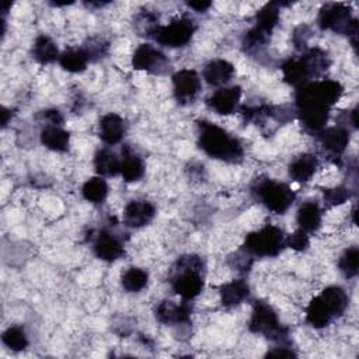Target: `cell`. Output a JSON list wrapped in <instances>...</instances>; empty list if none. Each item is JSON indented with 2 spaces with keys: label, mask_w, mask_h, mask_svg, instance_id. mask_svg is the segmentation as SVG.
<instances>
[{
  "label": "cell",
  "mask_w": 359,
  "mask_h": 359,
  "mask_svg": "<svg viewBox=\"0 0 359 359\" xmlns=\"http://www.w3.org/2000/svg\"><path fill=\"white\" fill-rule=\"evenodd\" d=\"M344 87L339 81L320 79L296 88V109L304 130L317 135L327 126L330 111L342 97Z\"/></svg>",
  "instance_id": "1"
},
{
  "label": "cell",
  "mask_w": 359,
  "mask_h": 359,
  "mask_svg": "<svg viewBox=\"0 0 359 359\" xmlns=\"http://www.w3.org/2000/svg\"><path fill=\"white\" fill-rule=\"evenodd\" d=\"M198 146L209 157L224 163H240L244 146L238 137L210 121H198Z\"/></svg>",
  "instance_id": "2"
},
{
  "label": "cell",
  "mask_w": 359,
  "mask_h": 359,
  "mask_svg": "<svg viewBox=\"0 0 359 359\" xmlns=\"http://www.w3.org/2000/svg\"><path fill=\"white\" fill-rule=\"evenodd\" d=\"M203 285V259L196 254L180 257L170 276L172 292L181 300L191 302L202 293Z\"/></svg>",
  "instance_id": "3"
},
{
  "label": "cell",
  "mask_w": 359,
  "mask_h": 359,
  "mask_svg": "<svg viewBox=\"0 0 359 359\" xmlns=\"http://www.w3.org/2000/svg\"><path fill=\"white\" fill-rule=\"evenodd\" d=\"M251 192L258 203L276 215L287 212L296 201V192L289 187V184L271 178L258 180Z\"/></svg>",
  "instance_id": "4"
},
{
  "label": "cell",
  "mask_w": 359,
  "mask_h": 359,
  "mask_svg": "<svg viewBox=\"0 0 359 359\" xmlns=\"http://www.w3.org/2000/svg\"><path fill=\"white\" fill-rule=\"evenodd\" d=\"M286 245L283 230L275 224H265L245 236L241 251L250 258L276 257Z\"/></svg>",
  "instance_id": "5"
},
{
  "label": "cell",
  "mask_w": 359,
  "mask_h": 359,
  "mask_svg": "<svg viewBox=\"0 0 359 359\" xmlns=\"http://www.w3.org/2000/svg\"><path fill=\"white\" fill-rule=\"evenodd\" d=\"M248 328L251 332L266 337L276 344H286L287 342V330L282 327L278 313L275 309L262 300L254 303Z\"/></svg>",
  "instance_id": "6"
},
{
  "label": "cell",
  "mask_w": 359,
  "mask_h": 359,
  "mask_svg": "<svg viewBox=\"0 0 359 359\" xmlns=\"http://www.w3.org/2000/svg\"><path fill=\"white\" fill-rule=\"evenodd\" d=\"M317 21L321 29H330L338 34H345L348 38H351L355 46L358 36V21L351 15V11L345 4H325L320 10Z\"/></svg>",
  "instance_id": "7"
},
{
  "label": "cell",
  "mask_w": 359,
  "mask_h": 359,
  "mask_svg": "<svg viewBox=\"0 0 359 359\" xmlns=\"http://www.w3.org/2000/svg\"><path fill=\"white\" fill-rule=\"evenodd\" d=\"M196 31V25L194 20L188 15H181L172 18L170 22L160 25L151 39H154L158 45L167 48H182L188 45Z\"/></svg>",
  "instance_id": "8"
},
{
  "label": "cell",
  "mask_w": 359,
  "mask_h": 359,
  "mask_svg": "<svg viewBox=\"0 0 359 359\" xmlns=\"http://www.w3.org/2000/svg\"><path fill=\"white\" fill-rule=\"evenodd\" d=\"M132 66L136 70H143L151 74H164L170 62L168 57L151 43H140L132 55Z\"/></svg>",
  "instance_id": "9"
},
{
  "label": "cell",
  "mask_w": 359,
  "mask_h": 359,
  "mask_svg": "<svg viewBox=\"0 0 359 359\" xmlns=\"http://www.w3.org/2000/svg\"><path fill=\"white\" fill-rule=\"evenodd\" d=\"M174 97L181 104L192 102L202 90V77L194 69H180L171 76Z\"/></svg>",
  "instance_id": "10"
},
{
  "label": "cell",
  "mask_w": 359,
  "mask_h": 359,
  "mask_svg": "<svg viewBox=\"0 0 359 359\" xmlns=\"http://www.w3.org/2000/svg\"><path fill=\"white\" fill-rule=\"evenodd\" d=\"M241 94L240 86L219 87L208 97L206 104L217 115H231L240 109Z\"/></svg>",
  "instance_id": "11"
},
{
  "label": "cell",
  "mask_w": 359,
  "mask_h": 359,
  "mask_svg": "<svg viewBox=\"0 0 359 359\" xmlns=\"http://www.w3.org/2000/svg\"><path fill=\"white\" fill-rule=\"evenodd\" d=\"M93 251L101 261L114 262L123 255L125 247L119 236L108 229H101L93 238Z\"/></svg>",
  "instance_id": "12"
},
{
  "label": "cell",
  "mask_w": 359,
  "mask_h": 359,
  "mask_svg": "<svg viewBox=\"0 0 359 359\" xmlns=\"http://www.w3.org/2000/svg\"><path fill=\"white\" fill-rule=\"evenodd\" d=\"M156 318L165 325H184L191 321L192 306L191 302L181 300L180 303L163 300L156 306Z\"/></svg>",
  "instance_id": "13"
},
{
  "label": "cell",
  "mask_w": 359,
  "mask_h": 359,
  "mask_svg": "<svg viewBox=\"0 0 359 359\" xmlns=\"http://www.w3.org/2000/svg\"><path fill=\"white\" fill-rule=\"evenodd\" d=\"M317 140L321 149L330 157H339L349 144V130L342 125L325 126L317 135Z\"/></svg>",
  "instance_id": "14"
},
{
  "label": "cell",
  "mask_w": 359,
  "mask_h": 359,
  "mask_svg": "<svg viewBox=\"0 0 359 359\" xmlns=\"http://www.w3.org/2000/svg\"><path fill=\"white\" fill-rule=\"evenodd\" d=\"M156 216V206L146 199L129 201L122 213V220L128 227L142 229L147 226Z\"/></svg>",
  "instance_id": "15"
},
{
  "label": "cell",
  "mask_w": 359,
  "mask_h": 359,
  "mask_svg": "<svg viewBox=\"0 0 359 359\" xmlns=\"http://www.w3.org/2000/svg\"><path fill=\"white\" fill-rule=\"evenodd\" d=\"M234 76V66L226 59H212L202 69V80L210 87H224Z\"/></svg>",
  "instance_id": "16"
},
{
  "label": "cell",
  "mask_w": 359,
  "mask_h": 359,
  "mask_svg": "<svg viewBox=\"0 0 359 359\" xmlns=\"http://www.w3.org/2000/svg\"><path fill=\"white\" fill-rule=\"evenodd\" d=\"M126 133V123L116 112H108L100 118L98 136L107 146H115L122 142Z\"/></svg>",
  "instance_id": "17"
},
{
  "label": "cell",
  "mask_w": 359,
  "mask_h": 359,
  "mask_svg": "<svg viewBox=\"0 0 359 359\" xmlns=\"http://www.w3.org/2000/svg\"><path fill=\"white\" fill-rule=\"evenodd\" d=\"M146 163L143 157L130 146H122L121 150V171L119 175L126 182H137L144 177Z\"/></svg>",
  "instance_id": "18"
},
{
  "label": "cell",
  "mask_w": 359,
  "mask_h": 359,
  "mask_svg": "<svg viewBox=\"0 0 359 359\" xmlns=\"http://www.w3.org/2000/svg\"><path fill=\"white\" fill-rule=\"evenodd\" d=\"M320 167L318 157L311 153H302L296 156L287 167V174L292 181L309 182L317 172Z\"/></svg>",
  "instance_id": "19"
},
{
  "label": "cell",
  "mask_w": 359,
  "mask_h": 359,
  "mask_svg": "<svg viewBox=\"0 0 359 359\" xmlns=\"http://www.w3.org/2000/svg\"><path fill=\"white\" fill-rule=\"evenodd\" d=\"M297 229L311 234L316 233L323 223V208L316 201H304L296 210Z\"/></svg>",
  "instance_id": "20"
},
{
  "label": "cell",
  "mask_w": 359,
  "mask_h": 359,
  "mask_svg": "<svg viewBox=\"0 0 359 359\" xmlns=\"http://www.w3.org/2000/svg\"><path fill=\"white\" fill-rule=\"evenodd\" d=\"M39 140L48 150L56 153H63L70 146V135L63 125H42Z\"/></svg>",
  "instance_id": "21"
},
{
  "label": "cell",
  "mask_w": 359,
  "mask_h": 359,
  "mask_svg": "<svg viewBox=\"0 0 359 359\" xmlns=\"http://www.w3.org/2000/svg\"><path fill=\"white\" fill-rule=\"evenodd\" d=\"M318 296L323 300V303L325 304V307L328 309V311L331 313L334 320L341 317L342 314H345V311L348 310V304H349L348 293L344 287H341L338 285H331V286L324 287L318 293Z\"/></svg>",
  "instance_id": "22"
},
{
  "label": "cell",
  "mask_w": 359,
  "mask_h": 359,
  "mask_svg": "<svg viewBox=\"0 0 359 359\" xmlns=\"http://www.w3.org/2000/svg\"><path fill=\"white\" fill-rule=\"evenodd\" d=\"M93 165L97 175L101 177H115L121 171V154L109 149V146L101 147L95 151L93 158Z\"/></svg>",
  "instance_id": "23"
},
{
  "label": "cell",
  "mask_w": 359,
  "mask_h": 359,
  "mask_svg": "<svg viewBox=\"0 0 359 359\" xmlns=\"http://www.w3.org/2000/svg\"><path fill=\"white\" fill-rule=\"evenodd\" d=\"M250 294V286L244 279H233L219 287L220 302L224 307L241 304Z\"/></svg>",
  "instance_id": "24"
},
{
  "label": "cell",
  "mask_w": 359,
  "mask_h": 359,
  "mask_svg": "<svg viewBox=\"0 0 359 359\" xmlns=\"http://www.w3.org/2000/svg\"><path fill=\"white\" fill-rule=\"evenodd\" d=\"M59 56H60L59 48L50 36L42 34L35 38L34 45H32V57L38 63L49 65V63L57 62Z\"/></svg>",
  "instance_id": "25"
},
{
  "label": "cell",
  "mask_w": 359,
  "mask_h": 359,
  "mask_svg": "<svg viewBox=\"0 0 359 359\" xmlns=\"http://www.w3.org/2000/svg\"><path fill=\"white\" fill-rule=\"evenodd\" d=\"M59 65L69 73H81L91 62L84 48H70L60 52Z\"/></svg>",
  "instance_id": "26"
},
{
  "label": "cell",
  "mask_w": 359,
  "mask_h": 359,
  "mask_svg": "<svg viewBox=\"0 0 359 359\" xmlns=\"http://www.w3.org/2000/svg\"><path fill=\"white\" fill-rule=\"evenodd\" d=\"M306 321L316 330H321L325 328L327 325H330L334 318L331 316V313L328 311V309L325 307V304L323 303V300L320 299L318 294H316L306 307Z\"/></svg>",
  "instance_id": "27"
},
{
  "label": "cell",
  "mask_w": 359,
  "mask_h": 359,
  "mask_svg": "<svg viewBox=\"0 0 359 359\" xmlns=\"http://www.w3.org/2000/svg\"><path fill=\"white\" fill-rule=\"evenodd\" d=\"M108 192H109L108 182L101 175L88 178L81 187L83 198L93 205H101L107 199Z\"/></svg>",
  "instance_id": "28"
},
{
  "label": "cell",
  "mask_w": 359,
  "mask_h": 359,
  "mask_svg": "<svg viewBox=\"0 0 359 359\" xmlns=\"http://www.w3.org/2000/svg\"><path fill=\"white\" fill-rule=\"evenodd\" d=\"M149 283V272L140 266H129L121 275V286L129 293L142 292Z\"/></svg>",
  "instance_id": "29"
},
{
  "label": "cell",
  "mask_w": 359,
  "mask_h": 359,
  "mask_svg": "<svg viewBox=\"0 0 359 359\" xmlns=\"http://www.w3.org/2000/svg\"><path fill=\"white\" fill-rule=\"evenodd\" d=\"M278 22H279V8L276 7V4L271 3V4L264 6L257 13L255 24L252 27L271 36V34L275 29V27L278 25Z\"/></svg>",
  "instance_id": "30"
},
{
  "label": "cell",
  "mask_w": 359,
  "mask_h": 359,
  "mask_svg": "<svg viewBox=\"0 0 359 359\" xmlns=\"http://www.w3.org/2000/svg\"><path fill=\"white\" fill-rule=\"evenodd\" d=\"M1 342L13 352L24 351L29 345L28 335L21 325H10L1 334Z\"/></svg>",
  "instance_id": "31"
},
{
  "label": "cell",
  "mask_w": 359,
  "mask_h": 359,
  "mask_svg": "<svg viewBox=\"0 0 359 359\" xmlns=\"http://www.w3.org/2000/svg\"><path fill=\"white\" fill-rule=\"evenodd\" d=\"M358 268H359V250L356 245L348 247L338 258V269L346 279H352L358 275Z\"/></svg>",
  "instance_id": "32"
},
{
  "label": "cell",
  "mask_w": 359,
  "mask_h": 359,
  "mask_svg": "<svg viewBox=\"0 0 359 359\" xmlns=\"http://www.w3.org/2000/svg\"><path fill=\"white\" fill-rule=\"evenodd\" d=\"M349 199V189L344 185H335L324 191V203L327 206L335 208L345 203Z\"/></svg>",
  "instance_id": "33"
},
{
  "label": "cell",
  "mask_w": 359,
  "mask_h": 359,
  "mask_svg": "<svg viewBox=\"0 0 359 359\" xmlns=\"http://www.w3.org/2000/svg\"><path fill=\"white\" fill-rule=\"evenodd\" d=\"M286 247L297 252L306 251L310 247V234L300 229H296L293 233L286 236Z\"/></svg>",
  "instance_id": "34"
},
{
  "label": "cell",
  "mask_w": 359,
  "mask_h": 359,
  "mask_svg": "<svg viewBox=\"0 0 359 359\" xmlns=\"http://www.w3.org/2000/svg\"><path fill=\"white\" fill-rule=\"evenodd\" d=\"M42 125H63V115L57 109H45L39 114Z\"/></svg>",
  "instance_id": "35"
},
{
  "label": "cell",
  "mask_w": 359,
  "mask_h": 359,
  "mask_svg": "<svg viewBox=\"0 0 359 359\" xmlns=\"http://www.w3.org/2000/svg\"><path fill=\"white\" fill-rule=\"evenodd\" d=\"M187 6L198 13H202V11H206L212 7V3L210 1H189L187 3Z\"/></svg>",
  "instance_id": "36"
}]
</instances>
